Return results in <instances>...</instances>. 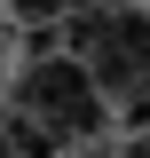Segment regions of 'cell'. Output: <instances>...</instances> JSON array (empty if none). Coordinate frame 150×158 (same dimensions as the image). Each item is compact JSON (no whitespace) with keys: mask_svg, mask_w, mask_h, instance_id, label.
Here are the masks:
<instances>
[{"mask_svg":"<svg viewBox=\"0 0 150 158\" xmlns=\"http://www.w3.org/2000/svg\"><path fill=\"white\" fill-rule=\"evenodd\" d=\"M63 40H71V56L95 71V87H103L134 127H150V16L142 8H71Z\"/></svg>","mask_w":150,"mask_h":158,"instance_id":"1","label":"cell"},{"mask_svg":"<svg viewBox=\"0 0 150 158\" xmlns=\"http://www.w3.org/2000/svg\"><path fill=\"white\" fill-rule=\"evenodd\" d=\"M8 111H24L32 127H48L56 142H87V135H103L111 95L95 87V71L79 56H24L16 87H8Z\"/></svg>","mask_w":150,"mask_h":158,"instance_id":"2","label":"cell"},{"mask_svg":"<svg viewBox=\"0 0 150 158\" xmlns=\"http://www.w3.org/2000/svg\"><path fill=\"white\" fill-rule=\"evenodd\" d=\"M8 16L24 24V32H40V24H71V0H0Z\"/></svg>","mask_w":150,"mask_h":158,"instance_id":"3","label":"cell"},{"mask_svg":"<svg viewBox=\"0 0 150 158\" xmlns=\"http://www.w3.org/2000/svg\"><path fill=\"white\" fill-rule=\"evenodd\" d=\"M119 158H150V127H142V135H134V142H127Z\"/></svg>","mask_w":150,"mask_h":158,"instance_id":"4","label":"cell"}]
</instances>
